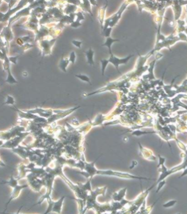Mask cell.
<instances>
[{
  "mask_svg": "<svg viewBox=\"0 0 187 214\" xmlns=\"http://www.w3.org/2000/svg\"><path fill=\"white\" fill-rule=\"evenodd\" d=\"M76 52H74V51L72 52L71 54H70V58H69L70 62H71V63L72 64H75V62H76Z\"/></svg>",
  "mask_w": 187,
  "mask_h": 214,
  "instance_id": "9a60e30c",
  "label": "cell"
},
{
  "mask_svg": "<svg viewBox=\"0 0 187 214\" xmlns=\"http://www.w3.org/2000/svg\"><path fill=\"white\" fill-rule=\"evenodd\" d=\"M92 179H90L86 183H78V186L80 187V189L82 191H84L85 192H90L92 191V187H91V184H90V181Z\"/></svg>",
  "mask_w": 187,
  "mask_h": 214,
  "instance_id": "52a82bcc",
  "label": "cell"
},
{
  "mask_svg": "<svg viewBox=\"0 0 187 214\" xmlns=\"http://www.w3.org/2000/svg\"><path fill=\"white\" fill-rule=\"evenodd\" d=\"M70 60L68 59V58H66V59H62L60 60V64H59V67L62 70V71L64 72H67V67L68 66V64L70 63Z\"/></svg>",
  "mask_w": 187,
  "mask_h": 214,
  "instance_id": "9c48e42d",
  "label": "cell"
},
{
  "mask_svg": "<svg viewBox=\"0 0 187 214\" xmlns=\"http://www.w3.org/2000/svg\"><path fill=\"white\" fill-rule=\"evenodd\" d=\"M100 63H101V71H102V75L104 76V73H105V70H106V68L108 66V64L110 63L109 62V60H106V59H101L100 60Z\"/></svg>",
  "mask_w": 187,
  "mask_h": 214,
  "instance_id": "7c38bea8",
  "label": "cell"
},
{
  "mask_svg": "<svg viewBox=\"0 0 187 214\" xmlns=\"http://www.w3.org/2000/svg\"><path fill=\"white\" fill-rule=\"evenodd\" d=\"M76 77H77L78 78H79L80 80H81L83 82H86L89 83L90 84H92L91 82H90V78L87 75L85 74H76L75 75Z\"/></svg>",
  "mask_w": 187,
  "mask_h": 214,
  "instance_id": "4fadbf2b",
  "label": "cell"
},
{
  "mask_svg": "<svg viewBox=\"0 0 187 214\" xmlns=\"http://www.w3.org/2000/svg\"><path fill=\"white\" fill-rule=\"evenodd\" d=\"M4 104H9V105H14L15 104L14 98H13L11 96H10V95H7V96H6V98H5Z\"/></svg>",
  "mask_w": 187,
  "mask_h": 214,
  "instance_id": "5bb4252c",
  "label": "cell"
},
{
  "mask_svg": "<svg viewBox=\"0 0 187 214\" xmlns=\"http://www.w3.org/2000/svg\"><path fill=\"white\" fill-rule=\"evenodd\" d=\"M126 188H124L122 189L120 191L115 193H114V195H113V199L116 201H122V199H124V195L126 194Z\"/></svg>",
  "mask_w": 187,
  "mask_h": 214,
  "instance_id": "8992f818",
  "label": "cell"
},
{
  "mask_svg": "<svg viewBox=\"0 0 187 214\" xmlns=\"http://www.w3.org/2000/svg\"><path fill=\"white\" fill-rule=\"evenodd\" d=\"M111 30H112V28H108L107 29H106V30H104V36H106V38H109V37H110Z\"/></svg>",
  "mask_w": 187,
  "mask_h": 214,
  "instance_id": "e0dca14e",
  "label": "cell"
},
{
  "mask_svg": "<svg viewBox=\"0 0 187 214\" xmlns=\"http://www.w3.org/2000/svg\"><path fill=\"white\" fill-rule=\"evenodd\" d=\"M17 58H18V56H11V57H9V62L14 64H17Z\"/></svg>",
  "mask_w": 187,
  "mask_h": 214,
  "instance_id": "ac0fdd59",
  "label": "cell"
},
{
  "mask_svg": "<svg viewBox=\"0 0 187 214\" xmlns=\"http://www.w3.org/2000/svg\"><path fill=\"white\" fill-rule=\"evenodd\" d=\"M72 44L74 46H76V47H77L78 48H81L82 45V42H81V41H78V40H72Z\"/></svg>",
  "mask_w": 187,
  "mask_h": 214,
  "instance_id": "2e32d148",
  "label": "cell"
},
{
  "mask_svg": "<svg viewBox=\"0 0 187 214\" xmlns=\"http://www.w3.org/2000/svg\"><path fill=\"white\" fill-rule=\"evenodd\" d=\"M132 56H134V55H130L127 56V57L124 58V59H120V58H116V56L113 55L112 54H110V58H109V62H110V63L112 64L115 67H116V68L117 70H118V72L119 73L120 71L119 70H118V67H119L120 65H121V64H125L127 63V62L129 61L130 58H131Z\"/></svg>",
  "mask_w": 187,
  "mask_h": 214,
  "instance_id": "7a4b0ae2",
  "label": "cell"
},
{
  "mask_svg": "<svg viewBox=\"0 0 187 214\" xmlns=\"http://www.w3.org/2000/svg\"><path fill=\"white\" fill-rule=\"evenodd\" d=\"M85 55L87 58V63L90 65H94V60H93V56H94V52H93L92 48H90L88 50L84 52Z\"/></svg>",
  "mask_w": 187,
  "mask_h": 214,
  "instance_id": "5b68a950",
  "label": "cell"
},
{
  "mask_svg": "<svg viewBox=\"0 0 187 214\" xmlns=\"http://www.w3.org/2000/svg\"><path fill=\"white\" fill-rule=\"evenodd\" d=\"M66 197V195H64V196H62V197H60V199H59V200H58V201H54V205H53V207H52V212H54V213H61L62 209V206H63V202Z\"/></svg>",
  "mask_w": 187,
  "mask_h": 214,
  "instance_id": "277c9868",
  "label": "cell"
},
{
  "mask_svg": "<svg viewBox=\"0 0 187 214\" xmlns=\"http://www.w3.org/2000/svg\"><path fill=\"white\" fill-rule=\"evenodd\" d=\"M71 26L73 27V28H78V27L81 26V24H80L78 22V21H76V22H73L72 24H71Z\"/></svg>",
  "mask_w": 187,
  "mask_h": 214,
  "instance_id": "d6986e66",
  "label": "cell"
},
{
  "mask_svg": "<svg viewBox=\"0 0 187 214\" xmlns=\"http://www.w3.org/2000/svg\"><path fill=\"white\" fill-rule=\"evenodd\" d=\"M2 183H6L9 186H10L11 187L14 188L15 187H16L17 185H18V179H15L13 177V176L11 175V177L9 179V181H7L3 182Z\"/></svg>",
  "mask_w": 187,
  "mask_h": 214,
  "instance_id": "8fae6325",
  "label": "cell"
},
{
  "mask_svg": "<svg viewBox=\"0 0 187 214\" xmlns=\"http://www.w3.org/2000/svg\"><path fill=\"white\" fill-rule=\"evenodd\" d=\"M28 186V185H17L16 187H15L14 188H13V191H12V193H11V195L10 196V198H9V201H7V203L6 204V207H5V208H7V205H8V204L10 203L11 201H12L13 199H15V198H17L18 196L19 195V194H20V191L22 189H23L26 188Z\"/></svg>",
  "mask_w": 187,
  "mask_h": 214,
  "instance_id": "3957f363",
  "label": "cell"
},
{
  "mask_svg": "<svg viewBox=\"0 0 187 214\" xmlns=\"http://www.w3.org/2000/svg\"><path fill=\"white\" fill-rule=\"evenodd\" d=\"M7 77L6 80H5V82L11 84H17V81L15 79V78L13 76L11 72L10 68H9L7 70Z\"/></svg>",
  "mask_w": 187,
  "mask_h": 214,
  "instance_id": "30bf717a",
  "label": "cell"
},
{
  "mask_svg": "<svg viewBox=\"0 0 187 214\" xmlns=\"http://www.w3.org/2000/svg\"><path fill=\"white\" fill-rule=\"evenodd\" d=\"M97 175H108L114 176L117 177L123 178V179H147L151 180V178L141 177H136L132 175L131 174L127 173H122L120 171H116L112 170H98L97 171Z\"/></svg>",
  "mask_w": 187,
  "mask_h": 214,
  "instance_id": "6da1fadb",
  "label": "cell"
},
{
  "mask_svg": "<svg viewBox=\"0 0 187 214\" xmlns=\"http://www.w3.org/2000/svg\"><path fill=\"white\" fill-rule=\"evenodd\" d=\"M118 41H120L119 40H116V39H114V38H110V37H109V38H106V41H105L104 44H102V46H106V47H108V48L109 49V52H110V54H112V52H111V46L112 45L113 43H114L115 42H118Z\"/></svg>",
  "mask_w": 187,
  "mask_h": 214,
  "instance_id": "ba28073f",
  "label": "cell"
}]
</instances>
